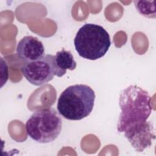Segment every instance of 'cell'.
Returning <instances> with one entry per match:
<instances>
[{
	"label": "cell",
	"instance_id": "cell-8",
	"mask_svg": "<svg viewBox=\"0 0 156 156\" xmlns=\"http://www.w3.org/2000/svg\"><path fill=\"white\" fill-rule=\"evenodd\" d=\"M137 12L142 16L149 18H155V1H134Z\"/></svg>",
	"mask_w": 156,
	"mask_h": 156
},
{
	"label": "cell",
	"instance_id": "cell-1",
	"mask_svg": "<svg viewBox=\"0 0 156 156\" xmlns=\"http://www.w3.org/2000/svg\"><path fill=\"white\" fill-rule=\"evenodd\" d=\"M151 99L149 93L136 85L129 86L119 94L117 130L139 152L149 147L155 138L153 124L147 121L152 112Z\"/></svg>",
	"mask_w": 156,
	"mask_h": 156
},
{
	"label": "cell",
	"instance_id": "cell-7",
	"mask_svg": "<svg viewBox=\"0 0 156 156\" xmlns=\"http://www.w3.org/2000/svg\"><path fill=\"white\" fill-rule=\"evenodd\" d=\"M55 66V76L60 77L65 75L66 71L74 70L76 68L77 63L70 51L62 49L57 52L54 55Z\"/></svg>",
	"mask_w": 156,
	"mask_h": 156
},
{
	"label": "cell",
	"instance_id": "cell-3",
	"mask_svg": "<svg viewBox=\"0 0 156 156\" xmlns=\"http://www.w3.org/2000/svg\"><path fill=\"white\" fill-rule=\"evenodd\" d=\"M74 44L79 56L96 60L105 55L111 45V41L108 33L102 26L87 23L78 30Z\"/></svg>",
	"mask_w": 156,
	"mask_h": 156
},
{
	"label": "cell",
	"instance_id": "cell-2",
	"mask_svg": "<svg viewBox=\"0 0 156 156\" xmlns=\"http://www.w3.org/2000/svg\"><path fill=\"white\" fill-rule=\"evenodd\" d=\"M95 98L94 91L90 87L84 84L71 85L60 94L58 99V112L66 119L81 120L92 112Z\"/></svg>",
	"mask_w": 156,
	"mask_h": 156
},
{
	"label": "cell",
	"instance_id": "cell-5",
	"mask_svg": "<svg viewBox=\"0 0 156 156\" xmlns=\"http://www.w3.org/2000/svg\"><path fill=\"white\" fill-rule=\"evenodd\" d=\"M21 71L31 84L35 86L45 85L55 76L54 55L44 54L36 60L24 62Z\"/></svg>",
	"mask_w": 156,
	"mask_h": 156
},
{
	"label": "cell",
	"instance_id": "cell-6",
	"mask_svg": "<svg viewBox=\"0 0 156 156\" xmlns=\"http://www.w3.org/2000/svg\"><path fill=\"white\" fill-rule=\"evenodd\" d=\"M16 53L24 62L36 60L44 55V47L37 37L25 36L18 42Z\"/></svg>",
	"mask_w": 156,
	"mask_h": 156
},
{
	"label": "cell",
	"instance_id": "cell-4",
	"mask_svg": "<svg viewBox=\"0 0 156 156\" xmlns=\"http://www.w3.org/2000/svg\"><path fill=\"white\" fill-rule=\"evenodd\" d=\"M62 118L54 108H43L35 112L26 122L27 135L40 143L54 141L60 135Z\"/></svg>",
	"mask_w": 156,
	"mask_h": 156
}]
</instances>
